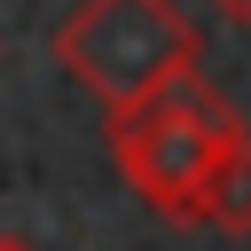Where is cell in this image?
<instances>
[{
	"instance_id": "obj_1",
	"label": "cell",
	"mask_w": 251,
	"mask_h": 251,
	"mask_svg": "<svg viewBox=\"0 0 251 251\" xmlns=\"http://www.w3.org/2000/svg\"><path fill=\"white\" fill-rule=\"evenodd\" d=\"M235 133H243V118H235V102H227L204 71L157 86V94L133 102V110H110V157H118L126 188H133L157 220H180V227H196L204 180L220 173V157H227Z\"/></svg>"
},
{
	"instance_id": "obj_2",
	"label": "cell",
	"mask_w": 251,
	"mask_h": 251,
	"mask_svg": "<svg viewBox=\"0 0 251 251\" xmlns=\"http://www.w3.org/2000/svg\"><path fill=\"white\" fill-rule=\"evenodd\" d=\"M55 63L110 118V110H133L157 86L188 78L204 63V31L188 24L180 0H78L55 24Z\"/></svg>"
},
{
	"instance_id": "obj_3",
	"label": "cell",
	"mask_w": 251,
	"mask_h": 251,
	"mask_svg": "<svg viewBox=\"0 0 251 251\" xmlns=\"http://www.w3.org/2000/svg\"><path fill=\"white\" fill-rule=\"evenodd\" d=\"M196 227H220V235H251V126L227 141L220 173L204 180V212H196Z\"/></svg>"
},
{
	"instance_id": "obj_4",
	"label": "cell",
	"mask_w": 251,
	"mask_h": 251,
	"mask_svg": "<svg viewBox=\"0 0 251 251\" xmlns=\"http://www.w3.org/2000/svg\"><path fill=\"white\" fill-rule=\"evenodd\" d=\"M204 8H220L227 24H251V0H204Z\"/></svg>"
},
{
	"instance_id": "obj_5",
	"label": "cell",
	"mask_w": 251,
	"mask_h": 251,
	"mask_svg": "<svg viewBox=\"0 0 251 251\" xmlns=\"http://www.w3.org/2000/svg\"><path fill=\"white\" fill-rule=\"evenodd\" d=\"M0 251H31V243H24V235H0Z\"/></svg>"
}]
</instances>
